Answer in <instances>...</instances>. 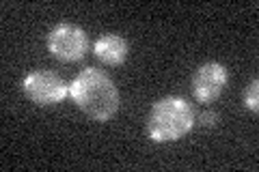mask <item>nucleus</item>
<instances>
[{
    "label": "nucleus",
    "mask_w": 259,
    "mask_h": 172,
    "mask_svg": "<svg viewBox=\"0 0 259 172\" xmlns=\"http://www.w3.org/2000/svg\"><path fill=\"white\" fill-rule=\"evenodd\" d=\"M22 93L35 105H54V103H61L69 95V84L59 73L37 69V71H30L24 78Z\"/></svg>",
    "instance_id": "nucleus-4"
},
{
    "label": "nucleus",
    "mask_w": 259,
    "mask_h": 172,
    "mask_svg": "<svg viewBox=\"0 0 259 172\" xmlns=\"http://www.w3.org/2000/svg\"><path fill=\"white\" fill-rule=\"evenodd\" d=\"M69 95L89 119L106 123L117 114L121 97L119 88L106 71L87 67L69 82Z\"/></svg>",
    "instance_id": "nucleus-1"
},
{
    "label": "nucleus",
    "mask_w": 259,
    "mask_h": 172,
    "mask_svg": "<svg viewBox=\"0 0 259 172\" xmlns=\"http://www.w3.org/2000/svg\"><path fill=\"white\" fill-rule=\"evenodd\" d=\"M48 52L61 63H78L89 52V35L76 24H56L46 39Z\"/></svg>",
    "instance_id": "nucleus-3"
},
{
    "label": "nucleus",
    "mask_w": 259,
    "mask_h": 172,
    "mask_svg": "<svg viewBox=\"0 0 259 172\" xmlns=\"http://www.w3.org/2000/svg\"><path fill=\"white\" fill-rule=\"evenodd\" d=\"M244 108L250 112L259 110V80L257 78L244 88Z\"/></svg>",
    "instance_id": "nucleus-7"
},
{
    "label": "nucleus",
    "mask_w": 259,
    "mask_h": 172,
    "mask_svg": "<svg viewBox=\"0 0 259 172\" xmlns=\"http://www.w3.org/2000/svg\"><path fill=\"white\" fill-rule=\"evenodd\" d=\"M194 123H197V117H194L192 103L184 97L168 95L151 105L147 123H145V132L158 144L177 142L192 132Z\"/></svg>",
    "instance_id": "nucleus-2"
},
{
    "label": "nucleus",
    "mask_w": 259,
    "mask_h": 172,
    "mask_svg": "<svg viewBox=\"0 0 259 172\" xmlns=\"http://www.w3.org/2000/svg\"><path fill=\"white\" fill-rule=\"evenodd\" d=\"M218 112H214V110H205V112H201L199 114V125H203V127H214V125H218Z\"/></svg>",
    "instance_id": "nucleus-8"
},
{
    "label": "nucleus",
    "mask_w": 259,
    "mask_h": 172,
    "mask_svg": "<svg viewBox=\"0 0 259 172\" xmlns=\"http://www.w3.org/2000/svg\"><path fill=\"white\" fill-rule=\"evenodd\" d=\"M95 56L100 59L104 65H110V67H117V65H123L127 54H130V41L125 37L117 35V32H106L100 39L95 41L93 45Z\"/></svg>",
    "instance_id": "nucleus-6"
},
{
    "label": "nucleus",
    "mask_w": 259,
    "mask_h": 172,
    "mask_svg": "<svg viewBox=\"0 0 259 172\" xmlns=\"http://www.w3.org/2000/svg\"><path fill=\"white\" fill-rule=\"evenodd\" d=\"M229 71L221 63H205L192 76V95L199 103H212L223 95Z\"/></svg>",
    "instance_id": "nucleus-5"
}]
</instances>
